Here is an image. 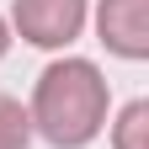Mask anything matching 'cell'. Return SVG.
I'll use <instances>...</instances> for the list:
<instances>
[{
  "instance_id": "6da1fadb",
  "label": "cell",
  "mask_w": 149,
  "mask_h": 149,
  "mask_svg": "<svg viewBox=\"0 0 149 149\" xmlns=\"http://www.w3.org/2000/svg\"><path fill=\"white\" fill-rule=\"evenodd\" d=\"M112 117V91H107V74L80 59V53H64L53 59L32 85V101H27V123L32 133L53 144V149H85L101 139V128Z\"/></svg>"
},
{
  "instance_id": "7a4b0ae2",
  "label": "cell",
  "mask_w": 149,
  "mask_h": 149,
  "mask_svg": "<svg viewBox=\"0 0 149 149\" xmlns=\"http://www.w3.org/2000/svg\"><path fill=\"white\" fill-rule=\"evenodd\" d=\"M85 22H91V0H11V16H6L11 37L48 53H64L85 32Z\"/></svg>"
},
{
  "instance_id": "3957f363",
  "label": "cell",
  "mask_w": 149,
  "mask_h": 149,
  "mask_svg": "<svg viewBox=\"0 0 149 149\" xmlns=\"http://www.w3.org/2000/svg\"><path fill=\"white\" fill-rule=\"evenodd\" d=\"M91 22L112 59H128V64L149 59V0H96Z\"/></svg>"
},
{
  "instance_id": "277c9868",
  "label": "cell",
  "mask_w": 149,
  "mask_h": 149,
  "mask_svg": "<svg viewBox=\"0 0 149 149\" xmlns=\"http://www.w3.org/2000/svg\"><path fill=\"white\" fill-rule=\"evenodd\" d=\"M112 149H149V101H128L117 117H107Z\"/></svg>"
},
{
  "instance_id": "5b68a950",
  "label": "cell",
  "mask_w": 149,
  "mask_h": 149,
  "mask_svg": "<svg viewBox=\"0 0 149 149\" xmlns=\"http://www.w3.org/2000/svg\"><path fill=\"white\" fill-rule=\"evenodd\" d=\"M32 144V123H27V107L0 91V149H27Z\"/></svg>"
},
{
  "instance_id": "8992f818",
  "label": "cell",
  "mask_w": 149,
  "mask_h": 149,
  "mask_svg": "<svg viewBox=\"0 0 149 149\" xmlns=\"http://www.w3.org/2000/svg\"><path fill=\"white\" fill-rule=\"evenodd\" d=\"M11 53V27H6V16H0V59Z\"/></svg>"
}]
</instances>
